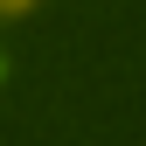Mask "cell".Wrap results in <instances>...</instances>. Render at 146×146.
<instances>
[{
	"label": "cell",
	"instance_id": "2",
	"mask_svg": "<svg viewBox=\"0 0 146 146\" xmlns=\"http://www.w3.org/2000/svg\"><path fill=\"white\" fill-rule=\"evenodd\" d=\"M0 77H7V56H0Z\"/></svg>",
	"mask_w": 146,
	"mask_h": 146
},
{
	"label": "cell",
	"instance_id": "1",
	"mask_svg": "<svg viewBox=\"0 0 146 146\" xmlns=\"http://www.w3.org/2000/svg\"><path fill=\"white\" fill-rule=\"evenodd\" d=\"M21 7H35V0H0V14H21Z\"/></svg>",
	"mask_w": 146,
	"mask_h": 146
}]
</instances>
